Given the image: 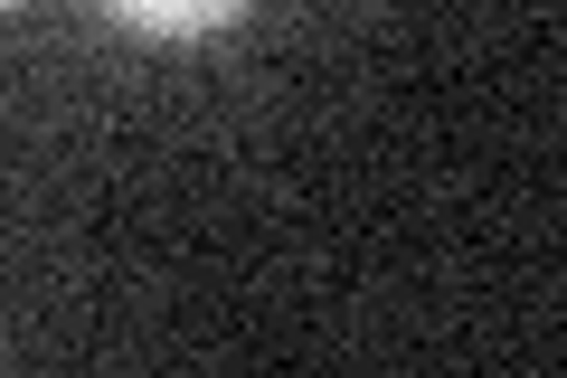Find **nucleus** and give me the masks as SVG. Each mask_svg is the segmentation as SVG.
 I'll list each match as a JSON object with an SVG mask.
<instances>
[{
  "mask_svg": "<svg viewBox=\"0 0 567 378\" xmlns=\"http://www.w3.org/2000/svg\"><path fill=\"white\" fill-rule=\"evenodd\" d=\"M104 10L142 39H208V29L246 20V0H104Z\"/></svg>",
  "mask_w": 567,
  "mask_h": 378,
  "instance_id": "1",
  "label": "nucleus"
},
{
  "mask_svg": "<svg viewBox=\"0 0 567 378\" xmlns=\"http://www.w3.org/2000/svg\"><path fill=\"white\" fill-rule=\"evenodd\" d=\"M0 10H20V0H0Z\"/></svg>",
  "mask_w": 567,
  "mask_h": 378,
  "instance_id": "2",
  "label": "nucleus"
}]
</instances>
